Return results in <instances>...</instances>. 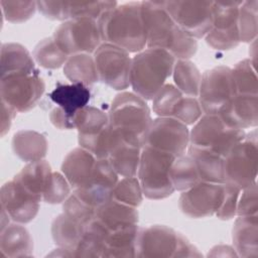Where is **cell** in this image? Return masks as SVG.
<instances>
[{"instance_id": "obj_1", "label": "cell", "mask_w": 258, "mask_h": 258, "mask_svg": "<svg viewBox=\"0 0 258 258\" xmlns=\"http://www.w3.org/2000/svg\"><path fill=\"white\" fill-rule=\"evenodd\" d=\"M141 12L148 48L166 50L177 59H188L196 53L197 40L173 21L161 1H142Z\"/></svg>"}, {"instance_id": "obj_2", "label": "cell", "mask_w": 258, "mask_h": 258, "mask_svg": "<svg viewBox=\"0 0 258 258\" xmlns=\"http://www.w3.org/2000/svg\"><path fill=\"white\" fill-rule=\"evenodd\" d=\"M102 41L127 52H139L146 45L141 2H128L106 11L97 20Z\"/></svg>"}, {"instance_id": "obj_3", "label": "cell", "mask_w": 258, "mask_h": 258, "mask_svg": "<svg viewBox=\"0 0 258 258\" xmlns=\"http://www.w3.org/2000/svg\"><path fill=\"white\" fill-rule=\"evenodd\" d=\"M174 56L166 50L144 48L131 59L129 82L133 93L152 100L172 75Z\"/></svg>"}, {"instance_id": "obj_4", "label": "cell", "mask_w": 258, "mask_h": 258, "mask_svg": "<svg viewBox=\"0 0 258 258\" xmlns=\"http://www.w3.org/2000/svg\"><path fill=\"white\" fill-rule=\"evenodd\" d=\"M111 128L131 144L143 147L152 122L144 99L133 92H122L112 101L108 115Z\"/></svg>"}, {"instance_id": "obj_5", "label": "cell", "mask_w": 258, "mask_h": 258, "mask_svg": "<svg viewBox=\"0 0 258 258\" xmlns=\"http://www.w3.org/2000/svg\"><path fill=\"white\" fill-rule=\"evenodd\" d=\"M202 254L173 229L152 225L139 228L135 257H201Z\"/></svg>"}, {"instance_id": "obj_6", "label": "cell", "mask_w": 258, "mask_h": 258, "mask_svg": "<svg viewBox=\"0 0 258 258\" xmlns=\"http://www.w3.org/2000/svg\"><path fill=\"white\" fill-rule=\"evenodd\" d=\"M175 156L148 146H143L137 170L143 195L150 200H162L174 191L170 167Z\"/></svg>"}, {"instance_id": "obj_7", "label": "cell", "mask_w": 258, "mask_h": 258, "mask_svg": "<svg viewBox=\"0 0 258 258\" xmlns=\"http://www.w3.org/2000/svg\"><path fill=\"white\" fill-rule=\"evenodd\" d=\"M245 131L228 127L216 114H203L189 131V145L225 158L245 138Z\"/></svg>"}, {"instance_id": "obj_8", "label": "cell", "mask_w": 258, "mask_h": 258, "mask_svg": "<svg viewBox=\"0 0 258 258\" xmlns=\"http://www.w3.org/2000/svg\"><path fill=\"white\" fill-rule=\"evenodd\" d=\"M257 163V135L254 130L224 158V183L243 189L256 182Z\"/></svg>"}, {"instance_id": "obj_9", "label": "cell", "mask_w": 258, "mask_h": 258, "mask_svg": "<svg viewBox=\"0 0 258 258\" xmlns=\"http://www.w3.org/2000/svg\"><path fill=\"white\" fill-rule=\"evenodd\" d=\"M0 81L1 102L16 113L31 110L40 100L45 88L37 72L13 73L2 76Z\"/></svg>"}, {"instance_id": "obj_10", "label": "cell", "mask_w": 258, "mask_h": 258, "mask_svg": "<svg viewBox=\"0 0 258 258\" xmlns=\"http://www.w3.org/2000/svg\"><path fill=\"white\" fill-rule=\"evenodd\" d=\"M52 38L69 56L78 53H94L102 43L97 20L75 18L61 23Z\"/></svg>"}, {"instance_id": "obj_11", "label": "cell", "mask_w": 258, "mask_h": 258, "mask_svg": "<svg viewBox=\"0 0 258 258\" xmlns=\"http://www.w3.org/2000/svg\"><path fill=\"white\" fill-rule=\"evenodd\" d=\"M173 21L192 38H202L213 23V1H161Z\"/></svg>"}, {"instance_id": "obj_12", "label": "cell", "mask_w": 258, "mask_h": 258, "mask_svg": "<svg viewBox=\"0 0 258 258\" xmlns=\"http://www.w3.org/2000/svg\"><path fill=\"white\" fill-rule=\"evenodd\" d=\"M131 59L126 50L110 43H101L94 52L98 80L114 90L127 89L130 86Z\"/></svg>"}, {"instance_id": "obj_13", "label": "cell", "mask_w": 258, "mask_h": 258, "mask_svg": "<svg viewBox=\"0 0 258 258\" xmlns=\"http://www.w3.org/2000/svg\"><path fill=\"white\" fill-rule=\"evenodd\" d=\"M235 95L232 71L229 67H215L203 74L198 100L204 114L217 115Z\"/></svg>"}, {"instance_id": "obj_14", "label": "cell", "mask_w": 258, "mask_h": 258, "mask_svg": "<svg viewBox=\"0 0 258 258\" xmlns=\"http://www.w3.org/2000/svg\"><path fill=\"white\" fill-rule=\"evenodd\" d=\"M241 3L242 1H213V23L205 36L206 42L212 48L229 50L240 43L238 12Z\"/></svg>"}, {"instance_id": "obj_15", "label": "cell", "mask_w": 258, "mask_h": 258, "mask_svg": "<svg viewBox=\"0 0 258 258\" xmlns=\"http://www.w3.org/2000/svg\"><path fill=\"white\" fill-rule=\"evenodd\" d=\"M153 112L159 117L173 118L187 125L204 114L198 98L183 95L174 85L165 84L152 99Z\"/></svg>"}, {"instance_id": "obj_16", "label": "cell", "mask_w": 258, "mask_h": 258, "mask_svg": "<svg viewBox=\"0 0 258 258\" xmlns=\"http://www.w3.org/2000/svg\"><path fill=\"white\" fill-rule=\"evenodd\" d=\"M189 145V130L180 121L158 117L152 120L147 131L144 146L179 156Z\"/></svg>"}, {"instance_id": "obj_17", "label": "cell", "mask_w": 258, "mask_h": 258, "mask_svg": "<svg viewBox=\"0 0 258 258\" xmlns=\"http://www.w3.org/2000/svg\"><path fill=\"white\" fill-rule=\"evenodd\" d=\"M223 184L200 181L181 191L178 200L180 211L189 218H207L215 215L222 202Z\"/></svg>"}, {"instance_id": "obj_18", "label": "cell", "mask_w": 258, "mask_h": 258, "mask_svg": "<svg viewBox=\"0 0 258 258\" xmlns=\"http://www.w3.org/2000/svg\"><path fill=\"white\" fill-rule=\"evenodd\" d=\"M1 208L11 220L25 224L33 220L39 210L41 202L25 190L14 179L1 187Z\"/></svg>"}, {"instance_id": "obj_19", "label": "cell", "mask_w": 258, "mask_h": 258, "mask_svg": "<svg viewBox=\"0 0 258 258\" xmlns=\"http://www.w3.org/2000/svg\"><path fill=\"white\" fill-rule=\"evenodd\" d=\"M118 182V173L114 170L108 159H98L90 182L83 188L74 192L83 201L97 209L110 199L111 191Z\"/></svg>"}, {"instance_id": "obj_20", "label": "cell", "mask_w": 258, "mask_h": 258, "mask_svg": "<svg viewBox=\"0 0 258 258\" xmlns=\"http://www.w3.org/2000/svg\"><path fill=\"white\" fill-rule=\"evenodd\" d=\"M73 122L78 130L80 147L91 153L101 135L110 126L108 115L93 106H86L78 111L73 117Z\"/></svg>"}, {"instance_id": "obj_21", "label": "cell", "mask_w": 258, "mask_h": 258, "mask_svg": "<svg viewBox=\"0 0 258 258\" xmlns=\"http://www.w3.org/2000/svg\"><path fill=\"white\" fill-rule=\"evenodd\" d=\"M231 128L246 129L258 124L257 96L236 94L217 114Z\"/></svg>"}, {"instance_id": "obj_22", "label": "cell", "mask_w": 258, "mask_h": 258, "mask_svg": "<svg viewBox=\"0 0 258 258\" xmlns=\"http://www.w3.org/2000/svg\"><path fill=\"white\" fill-rule=\"evenodd\" d=\"M111 130L107 159L118 175L136 176L142 148L126 141L112 128Z\"/></svg>"}, {"instance_id": "obj_23", "label": "cell", "mask_w": 258, "mask_h": 258, "mask_svg": "<svg viewBox=\"0 0 258 258\" xmlns=\"http://www.w3.org/2000/svg\"><path fill=\"white\" fill-rule=\"evenodd\" d=\"M97 158L88 150L78 147L70 151L61 164V171L76 190L85 187L91 180Z\"/></svg>"}, {"instance_id": "obj_24", "label": "cell", "mask_w": 258, "mask_h": 258, "mask_svg": "<svg viewBox=\"0 0 258 258\" xmlns=\"http://www.w3.org/2000/svg\"><path fill=\"white\" fill-rule=\"evenodd\" d=\"M94 219L110 232L137 225L138 212L136 208L109 199L96 209Z\"/></svg>"}, {"instance_id": "obj_25", "label": "cell", "mask_w": 258, "mask_h": 258, "mask_svg": "<svg viewBox=\"0 0 258 258\" xmlns=\"http://www.w3.org/2000/svg\"><path fill=\"white\" fill-rule=\"evenodd\" d=\"M234 250L241 257L258 256L257 215L238 216L232 230Z\"/></svg>"}, {"instance_id": "obj_26", "label": "cell", "mask_w": 258, "mask_h": 258, "mask_svg": "<svg viewBox=\"0 0 258 258\" xmlns=\"http://www.w3.org/2000/svg\"><path fill=\"white\" fill-rule=\"evenodd\" d=\"M49 98L73 119L78 111L88 106L91 93L88 87L81 83H72L70 85L57 84L49 93Z\"/></svg>"}, {"instance_id": "obj_27", "label": "cell", "mask_w": 258, "mask_h": 258, "mask_svg": "<svg viewBox=\"0 0 258 258\" xmlns=\"http://www.w3.org/2000/svg\"><path fill=\"white\" fill-rule=\"evenodd\" d=\"M51 174L49 163L41 159L26 164L13 179L25 190L41 201L50 181Z\"/></svg>"}, {"instance_id": "obj_28", "label": "cell", "mask_w": 258, "mask_h": 258, "mask_svg": "<svg viewBox=\"0 0 258 258\" xmlns=\"http://www.w3.org/2000/svg\"><path fill=\"white\" fill-rule=\"evenodd\" d=\"M32 239L28 231L21 225H7L1 230L0 256L5 258H19L32 256Z\"/></svg>"}, {"instance_id": "obj_29", "label": "cell", "mask_w": 258, "mask_h": 258, "mask_svg": "<svg viewBox=\"0 0 258 258\" xmlns=\"http://www.w3.org/2000/svg\"><path fill=\"white\" fill-rule=\"evenodd\" d=\"M187 154L192 158L200 180L213 183H224V158L199 147L188 145Z\"/></svg>"}, {"instance_id": "obj_30", "label": "cell", "mask_w": 258, "mask_h": 258, "mask_svg": "<svg viewBox=\"0 0 258 258\" xmlns=\"http://www.w3.org/2000/svg\"><path fill=\"white\" fill-rule=\"evenodd\" d=\"M12 149L15 155L23 161H38L46 155L47 141L42 134L36 131L21 130L12 138Z\"/></svg>"}, {"instance_id": "obj_31", "label": "cell", "mask_w": 258, "mask_h": 258, "mask_svg": "<svg viewBox=\"0 0 258 258\" xmlns=\"http://www.w3.org/2000/svg\"><path fill=\"white\" fill-rule=\"evenodd\" d=\"M138 232L137 225L108 232L102 257H135Z\"/></svg>"}, {"instance_id": "obj_32", "label": "cell", "mask_w": 258, "mask_h": 258, "mask_svg": "<svg viewBox=\"0 0 258 258\" xmlns=\"http://www.w3.org/2000/svg\"><path fill=\"white\" fill-rule=\"evenodd\" d=\"M1 77L13 73H35L34 60L21 44L9 42L1 46Z\"/></svg>"}, {"instance_id": "obj_33", "label": "cell", "mask_w": 258, "mask_h": 258, "mask_svg": "<svg viewBox=\"0 0 258 258\" xmlns=\"http://www.w3.org/2000/svg\"><path fill=\"white\" fill-rule=\"evenodd\" d=\"M86 227L66 214L58 215L51 224V236L54 243L66 249L74 257V251L81 240Z\"/></svg>"}, {"instance_id": "obj_34", "label": "cell", "mask_w": 258, "mask_h": 258, "mask_svg": "<svg viewBox=\"0 0 258 258\" xmlns=\"http://www.w3.org/2000/svg\"><path fill=\"white\" fill-rule=\"evenodd\" d=\"M108 232L106 228L94 219L86 227L74 251V257H102Z\"/></svg>"}, {"instance_id": "obj_35", "label": "cell", "mask_w": 258, "mask_h": 258, "mask_svg": "<svg viewBox=\"0 0 258 258\" xmlns=\"http://www.w3.org/2000/svg\"><path fill=\"white\" fill-rule=\"evenodd\" d=\"M63 74L72 83H81L86 86L99 81L94 56L90 53L70 55L63 64Z\"/></svg>"}, {"instance_id": "obj_36", "label": "cell", "mask_w": 258, "mask_h": 258, "mask_svg": "<svg viewBox=\"0 0 258 258\" xmlns=\"http://www.w3.org/2000/svg\"><path fill=\"white\" fill-rule=\"evenodd\" d=\"M174 86L185 96L197 98L202 75L196 64L188 59H177L172 71Z\"/></svg>"}, {"instance_id": "obj_37", "label": "cell", "mask_w": 258, "mask_h": 258, "mask_svg": "<svg viewBox=\"0 0 258 258\" xmlns=\"http://www.w3.org/2000/svg\"><path fill=\"white\" fill-rule=\"evenodd\" d=\"M170 179L174 190L184 191L198 182L200 177L192 158L188 154L176 156L170 167Z\"/></svg>"}, {"instance_id": "obj_38", "label": "cell", "mask_w": 258, "mask_h": 258, "mask_svg": "<svg viewBox=\"0 0 258 258\" xmlns=\"http://www.w3.org/2000/svg\"><path fill=\"white\" fill-rule=\"evenodd\" d=\"M231 71L236 94L257 96V74L255 64L251 59L247 58L239 61Z\"/></svg>"}, {"instance_id": "obj_39", "label": "cell", "mask_w": 258, "mask_h": 258, "mask_svg": "<svg viewBox=\"0 0 258 258\" xmlns=\"http://www.w3.org/2000/svg\"><path fill=\"white\" fill-rule=\"evenodd\" d=\"M258 1H242L238 12V29L240 42H252L258 31Z\"/></svg>"}, {"instance_id": "obj_40", "label": "cell", "mask_w": 258, "mask_h": 258, "mask_svg": "<svg viewBox=\"0 0 258 258\" xmlns=\"http://www.w3.org/2000/svg\"><path fill=\"white\" fill-rule=\"evenodd\" d=\"M33 58L42 68L57 69L66 63L69 55L58 47L52 37H49L38 42L33 50Z\"/></svg>"}, {"instance_id": "obj_41", "label": "cell", "mask_w": 258, "mask_h": 258, "mask_svg": "<svg viewBox=\"0 0 258 258\" xmlns=\"http://www.w3.org/2000/svg\"><path fill=\"white\" fill-rule=\"evenodd\" d=\"M117 6L116 1H67L68 18L98 20L103 13Z\"/></svg>"}, {"instance_id": "obj_42", "label": "cell", "mask_w": 258, "mask_h": 258, "mask_svg": "<svg viewBox=\"0 0 258 258\" xmlns=\"http://www.w3.org/2000/svg\"><path fill=\"white\" fill-rule=\"evenodd\" d=\"M110 199L137 208L143 199V191L136 176L123 177L113 187Z\"/></svg>"}, {"instance_id": "obj_43", "label": "cell", "mask_w": 258, "mask_h": 258, "mask_svg": "<svg viewBox=\"0 0 258 258\" xmlns=\"http://www.w3.org/2000/svg\"><path fill=\"white\" fill-rule=\"evenodd\" d=\"M63 214L87 227L95 218L96 209L83 201L75 192L63 202Z\"/></svg>"}, {"instance_id": "obj_44", "label": "cell", "mask_w": 258, "mask_h": 258, "mask_svg": "<svg viewBox=\"0 0 258 258\" xmlns=\"http://www.w3.org/2000/svg\"><path fill=\"white\" fill-rule=\"evenodd\" d=\"M0 5L5 18L13 23L28 20L37 9L35 1H0Z\"/></svg>"}, {"instance_id": "obj_45", "label": "cell", "mask_w": 258, "mask_h": 258, "mask_svg": "<svg viewBox=\"0 0 258 258\" xmlns=\"http://www.w3.org/2000/svg\"><path fill=\"white\" fill-rule=\"evenodd\" d=\"M71 184L63 174L53 172L42 200L48 204H59L70 197Z\"/></svg>"}, {"instance_id": "obj_46", "label": "cell", "mask_w": 258, "mask_h": 258, "mask_svg": "<svg viewBox=\"0 0 258 258\" xmlns=\"http://www.w3.org/2000/svg\"><path fill=\"white\" fill-rule=\"evenodd\" d=\"M241 190L230 184H223L222 202L215 214L220 220H231L237 216V204Z\"/></svg>"}, {"instance_id": "obj_47", "label": "cell", "mask_w": 258, "mask_h": 258, "mask_svg": "<svg viewBox=\"0 0 258 258\" xmlns=\"http://www.w3.org/2000/svg\"><path fill=\"white\" fill-rule=\"evenodd\" d=\"M257 183L254 182L241 190L237 204V216H253L257 215Z\"/></svg>"}, {"instance_id": "obj_48", "label": "cell", "mask_w": 258, "mask_h": 258, "mask_svg": "<svg viewBox=\"0 0 258 258\" xmlns=\"http://www.w3.org/2000/svg\"><path fill=\"white\" fill-rule=\"evenodd\" d=\"M36 6L39 12L46 18L62 21L69 20L67 1H36Z\"/></svg>"}, {"instance_id": "obj_49", "label": "cell", "mask_w": 258, "mask_h": 258, "mask_svg": "<svg viewBox=\"0 0 258 258\" xmlns=\"http://www.w3.org/2000/svg\"><path fill=\"white\" fill-rule=\"evenodd\" d=\"M49 119L51 123L58 129H75L73 119L70 118L59 107L52 109Z\"/></svg>"}, {"instance_id": "obj_50", "label": "cell", "mask_w": 258, "mask_h": 258, "mask_svg": "<svg viewBox=\"0 0 258 258\" xmlns=\"http://www.w3.org/2000/svg\"><path fill=\"white\" fill-rule=\"evenodd\" d=\"M1 135L3 136L7 131H9L12 119L16 112L3 102H1Z\"/></svg>"}]
</instances>
